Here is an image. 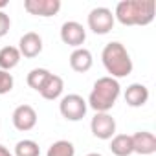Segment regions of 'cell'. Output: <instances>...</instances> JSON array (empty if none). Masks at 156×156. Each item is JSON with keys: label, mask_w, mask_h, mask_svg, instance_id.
Segmentation results:
<instances>
[{"label": "cell", "mask_w": 156, "mask_h": 156, "mask_svg": "<svg viewBox=\"0 0 156 156\" xmlns=\"http://www.w3.org/2000/svg\"><path fill=\"white\" fill-rule=\"evenodd\" d=\"M154 0H121L114 11V19L123 26H147L154 20Z\"/></svg>", "instance_id": "cell-1"}, {"label": "cell", "mask_w": 156, "mask_h": 156, "mask_svg": "<svg viewBox=\"0 0 156 156\" xmlns=\"http://www.w3.org/2000/svg\"><path fill=\"white\" fill-rule=\"evenodd\" d=\"M9 28H11V19L6 11H0V39L6 37L9 33Z\"/></svg>", "instance_id": "cell-21"}, {"label": "cell", "mask_w": 156, "mask_h": 156, "mask_svg": "<svg viewBox=\"0 0 156 156\" xmlns=\"http://www.w3.org/2000/svg\"><path fill=\"white\" fill-rule=\"evenodd\" d=\"M87 156H103V154H99V152H88Z\"/></svg>", "instance_id": "cell-23"}, {"label": "cell", "mask_w": 156, "mask_h": 156, "mask_svg": "<svg viewBox=\"0 0 156 156\" xmlns=\"http://www.w3.org/2000/svg\"><path fill=\"white\" fill-rule=\"evenodd\" d=\"M20 59H22V55L17 46H4L0 50V70L11 72L15 66H19Z\"/></svg>", "instance_id": "cell-15"}, {"label": "cell", "mask_w": 156, "mask_h": 156, "mask_svg": "<svg viewBox=\"0 0 156 156\" xmlns=\"http://www.w3.org/2000/svg\"><path fill=\"white\" fill-rule=\"evenodd\" d=\"M90 130L98 140H112L116 136V119L108 112H96L90 121Z\"/></svg>", "instance_id": "cell-6"}, {"label": "cell", "mask_w": 156, "mask_h": 156, "mask_svg": "<svg viewBox=\"0 0 156 156\" xmlns=\"http://www.w3.org/2000/svg\"><path fill=\"white\" fill-rule=\"evenodd\" d=\"M88 105L79 94H68L61 98L59 103V112L66 121H81L87 116Z\"/></svg>", "instance_id": "cell-4"}, {"label": "cell", "mask_w": 156, "mask_h": 156, "mask_svg": "<svg viewBox=\"0 0 156 156\" xmlns=\"http://www.w3.org/2000/svg\"><path fill=\"white\" fill-rule=\"evenodd\" d=\"M13 127L20 132H28L37 125V112L31 105H19L11 116Z\"/></svg>", "instance_id": "cell-9"}, {"label": "cell", "mask_w": 156, "mask_h": 156, "mask_svg": "<svg viewBox=\"0 0 156 156\" xmlns=\"http://www.w3.org/2000/svg\"><path fill=\"white\" fill-rule=\"evenodd\" d=\"M15 87V79H13V75L9 72H4V70H0V96H4V94H9Z\"/></svg>", "instance_id": "cell-20"}, {"label": "cell", "mask_w": 156, "mask_h": 156, "mask_svg": "<svg viewBox=\"0 0 156 156\" xmlns=\"http://www.w3.org/2000/svg\"><path fill=\"white\" fill-rule=\"evenodd\" d=\"M50 73H51V72H50L48 68H33V70L28 73V77H26V83H28L30 88L41 92V88H42V85L46 83V79L50 77Z\"/></svg>", "instance_id": "cell-17"}, {"label": "cell", "mask_w": 156, "mask_h": 156, "mask_svg": "<svg viewBox=\"0 0 156 156\" xmlns=\"http://www.w3.org/2000/svg\"><path fill=\"white\" fill-rule=\"evenodd\" d=\"M101 61H103L105 70L108 72V77H114V79H121V77L130 75L132 73V68H134L132 59H130V53L118 41H112V42H108L103 48Z\"/></svg>", "instance_id": "cell-2"}, {"label": "cell", "mask_w": 156, "mask_h": 156, "mask_svg": "<svg viewBox=\"0 0 156 156\" xmlns=\"http://www.w3.org/2000/svg\"><path fill=\"white\" fill-rule=\"evenodd\" d=\"M116 24V19H114V13L112 9L108 8H94L90 13H88V28L96 33V35H107L112 31Z\"/></svg>", "instance_id": "cell-5"}, {"label": "cell", "mask_w": 156, "mask_h": 156, "mask_svg": "<svg viewBox=\"0 0 156 156\" xmlns=\"http://www.w3.org/2000/svg\"><path fill=\"white\" fill-rule=\"evenodd\" d=\"M119 94H121L119 81L114 79V77L105 75V77H99L94 83L87 105L90 108H94L96 112H108V110L114 108Z\"/></svg>", "instance_id": "cell-3"}, {"label": "cell", "mask_w": 156, "mask_h": 156, "mask_svg": "<svg viewBox=\"0 0 156 156\" xmlns=\"http://www.w3.org/2000/svg\"><path fill=\"white\" fill-rule=\"evenodd\" d=\"M149 101V88L141 83H132L125 90V103L132 108H140Z\"/></svg>", "instance_id": "cell-13"}, {"label": "cell", "mask_w": 156, "mask_h": 156, "mask_svg": "<svg viewBox=\"0 0 156 156\" xmlns=\"http://www.w3.org/2000/svg\"><path fill=\"white\" fill-rule=\"evenodd\" d=\"M61 41L72 48H83L87 41V30L77 20H66L61 26Z\"/></svg>", "instance_id": "cell-7"}, {"label": "cell", "mask_w": 156, "mask_h": 156, "mask_svg": "<svg viewBox=\"0 0 156 156\" xmlns=\"http://www.w3.org/2000/svg\"><path fill=\"white\" fill-rule=\"evenodd\" d=\"M46 156H75V147L68 140H57L50 145Z\"/></svg>", "instance_id": "cell-18"}, {"label": "cell", "mask_w": 156, "mask_h": 156, "mask_svg": "<svg viewBox=\"0 0 156 156\" xmlns=\"http://www.w3.org/2000/svg\"><path fill=\"white\" fill-rule=\"evenodd\" d=\"M64 92V81H62V77L61 75H55V73H50V77L46 79V83L42 85L41 88V96L48 101H55L62 96Z\"/></svg>", "instance_id": "cell-14"}, {"label": "cell", "mask_w": 156, "mask_h": 156, "mask_svg": "<svg viewBox=\"0 0 156 156\" xmlns=\"http://www.w3.org/2000/svg\"><path fill=\"white\" fill-rule=\"evenodd\" d=\"M17 48H19L22 57L33 59V57H37L42 51V37L39 33H35V31H28V33H24L20 37Z\"/></svg>", "instance_id": "cell-11"}, {"label": "cell", "mask_w": 156, "mask_h": 156, "mask_svg": "<svg viewBox=\"0 0 156 156\" xmlns=\"http://www.w3.org/2000/svg\"><path fill=\"white\" fill-rule=\"evenodd\" d=\"M0 156H13V154L9 152V149H8L6 145H2V143H0Z\"/></svg>", "instance_id": "cell-22"}, {"label": "cell", "mask_w": 156, "mask_h": 156, "mask_svg": "<svg viewBox=\"0 0 156 156\" xmlns=\"http://www.w3.org/2000/svg\"><path fill=\"white\" fill-rule=\"evenodd\" d=\"M92 64H94V57H92V51L87 48H75L70 53V68L77 73L88 72Z\"/></svg>", "instance_id": "cell-12"}, {"label": "cell", "mask_w": 156, "mask_h": 156, "mask_svg": "<svg viewBox=\"0 0 156 156\" xmlns=\"http://www.w3.org/2000/svg\"><path fill=\"white\" fill-rule=\"evenodd\" d=\"M24 9L33 17L50 19L61 11V0H24Z\"/></svg>", "instance_id": "cell-8"}, {"label": "cell", "mask_w": 156, "mask_h": 156, "mask_svg": "<svg viewBox=\"0 0 156 156\" xmlns=\"http://www.w3.org/2000/svg\"><path fill=\"white\" fill-rule=\"evenodd\" d=\"M15 156H41V147L33 140H20L15 145Z\"/></svg>", "instance_id": "cell-19"}, {"label": "cell", "mask_w": 156, "mask_h": 156, "mask_svg": "<svg viewBox=\"0 0 156 156\" xmlns=\"http://www.w3.org/2000/svg\"><path fill=\"white\" fill-rule=\"evenodd\" d=\"M110 151H112L114 156H130V154H134L130 134H116L110 140Z\"/></svg>", "instance_id": "cell-16"}, {"label": "cell", "mask_w": 156, "mask_h": 156, "mask_svg": "<svg viewBox=\"0 0 156 156\" xmlns=\"http://www.w3.org/2000/svg\"><path fill=\"white\" fill-rule=\"evenodd\" d=\"M132 151L141 156H151L156 152V136L149 130H138L132 136Z\"/></svg>", "instance_id": "cell-10"}]
</instances>
